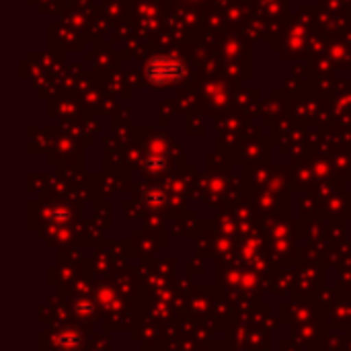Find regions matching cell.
I'll use <instances>...</instances> for the list:
<instances>
[]
</instances>
